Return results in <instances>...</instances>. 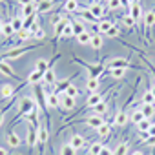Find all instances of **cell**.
Wrapping results in <instances>:
<instances>
[{"label":"cell","mask_w":155,"mask_h":155,"mask_svg":"<svg viewBox=\"0 0 155 155\" xmlns=\"http://www.w3.org/2000/svg\"><path fill=\"white\" fill-rule=\"evenodd\" d=\"M37 108V102L33 101V99H29V97H24V99H20V102H18V115L13 119V122H11V126H15L18 120H26V117L33 111Z\"/></svg>","instance_id":"6da1fadb"},{"label":"cell","mask_w":155,"mask_h":155,"mask_svg":"<svg viewBox=\"0 0 155 155\" xmlns=\"http://www.w3.org/2000/svg\"><path fill=\"white\" fill-rule=\"evenodd\" d=\"M38 46H42V42H38V44H35V46H20V48H13V49H9V51H6V53H0V58L9 62V60L20 58L22 55H26V53L31 51V49H37Z\"/></svg>","instance_id":"7a4b0ae2"},{"label":"cell","mask_w":155,"mask_h":155,"mask_svg":"<svg viewBox=\"0 0 155 155\" xmlns=\"http://www.w3.org/2000/svg\"><path fill=\"white\" fill-rule=\"evenodd\" d=\"M73 62H77V64H81L82 68H86L88 69V75L91 77V79H99V77L102 75V71H104V68H106L104 64H88V62L77 58V57H73Z\"/></svg>","instance_id":"3957f363"},{"label":"cell","mask_w":155,"mask_h":155,"mask_svg":"<svg viewBox=\"0 0 155 155\" xmlns=\"http://www.w3.org/2000/svg\"><path fill=\"white\" fill-rule=\"evenodd\" d=\"M37 144H38V155H44V148L48 144L49 133H48V122H40L38 130H37Z\"/></svg>","instance_id":"277c9868"},{"label":"cell","mask_w":155,"mask_h":155,"mask_svg":"<svg viewBox=\"0 0 155 155\" xmlns=\"http://www.w3.org/2000/svg\"><path fill=\"white\" fill-rule=\"evenodd\" d=\"M155 28V11L153 9H150V11H146L144 13V20H142V31H144V40H146V44H150V29H153Z\"/></svg>","instance_id":"5b68a950"},{"label":"cell","mask_w":155,"mask_h":155,"mask_svg":"<svg viewBox=\"0 0 155 155\" xmlns=\"http://www.w3.org/2000/svg\"><path fill=\"white\" fill-rule=\"evenodd\" d=\"M28 128H26V146H28V155H33V148H35V144H37V128L33 126V124H26Z\"/></svg>","instance_id":"8992f818"},{"label":"cell","mask_w":155,"mask_h":155,"mask_svg":"<svg viewBox=\"0 0 155 155\" xmlns=\"http://www.w3.org/2000/svg\"><path fill=\"white\" fill-rule=\"evenodd\" d=\"M75 15L79 17V18H82L84 22H88V24H95V26L99 24V20H97L93 15H91V11H90L88 8H79V9L75 11Z\"/></svg>","instance_id":"52a82bcc"},{"label":"cell","mask_w":155,"mask_h":155,"mask_svg":"<svg viewBox=\"0 0 155 155\" xmlns=\"http://www.w3.org/2000/svg\"><path fill=\"white\" fill-rule=\"evenodd\" d=\"M106 66H108L110 69H111V68H126V69H128L130 60H128V58H124V57H113V58L106 60Z\"/></svg>","instance_id":"ba28073f"},{"label":"cell","mask_w":155,"mask_h":155,"mask_svg":"<svg viewBox=\"0 0 155 155\" xmlns=\"http://www.w3.org/2000/svg\"><path fill=\"white\" fill-rule=\"evenodd\" d=\"M71 146H73V150L75 151H79V150H82L84 146H86V139L82 137V135H79V133H73L71 137H69V140H68Z\"/></svg>","instance_id":"9c48e42d"},{"label":"cell","mask_w":155,"mask_h":155,"mask_svg":"<svg viewBox=\"0 0 155 155\" xmlns=\"http://www.w3.org/2000/svg\"><path fill=\"white\" fill-rule=\"evenodd\" d=\"M0 95H2V101H9L11 97L17 95V90H15V86L11 82H6L2 88H0Z\"/></svg>","instance_id":"30bf717a"},{"label":"cell","mask_w":155,"mask_h":155,"mask_svg":"<svg viewBox=\"0 0 155 155\" xmlns=\"http://www.w3.org/2000/svg\"><path fill=\"white\" fill-rule=\"evenodd\" d=\"M128 15L135 20V24L140 20V17H142V6H140V2L137 0V2H133L131 6H130V11H128Z\"/></svg>","instance_id":"8fae6325"},{"label":"cell","mask_w":155,"mask_h":155,"mask_svg":"<svg viewBox=\"0 0 155 155\" xmlns=\"http://www.w3.org/2000/svg\"><path fill=\"white\" fill-rule=\"evenodd\" d=\"M42 82L44 84H48V86H53V90H55V84H57V77H55V71H53V64L48 68V71L44 73V77H42Z\"/></svg>","instance_id":"7c38bea8"},{"label":"cell","mask_w":155,"mask_h":155,"mask_svg":"<svg viewBox=\"0 0 155 155\" xmlns=\"http://www.w3.org/2000/svg\"><path fill=\"white\" fill-rule=\"evenodd\" d=\"M84 124L86 126H90V128H99V126H102L104 124V119L101 117V115H90V117H86L84 119Z\"/></svg>","instance_id":"4fadbf2b"},{"label":"cell","mask_w":155,"mask_h":155,"mask_svg":"<svg viewBox=\"0 0 155 155\" xmlns=\"http://www.w3.org/2000/svg\"><path fill=\"white\" fill-rule=\"evenodd\" d=\"M102 101H104V95H102V93H99V91H97V93H90V97L86 99V108L91 110L93 106H97V104L102 102Z\"/></svg>","instance_id":"5bb4252c"},{"label":"cell","mask_w":155,"mask_h":155,"mask_svg":"<svg viewBox=\"0 0 155 155\" xmlns=\"http://www.w3.org/2000/svg\"><path fill=\"white\" fill-rule=\"evenodd\" d=\"M46 106L48 108H53V110H57V108H60V97L57 95V93H48L46 95Z\"/></svg>","instance_id":"9a60e30c"},{"label":"cell","mask_w":155,"mask_h":155,"mask_svg":"<svg viewBox=\"0 0 155 155\" xmlns=\"http://www.w3.org/2000/svg\"><path fill=\"white\" fill-rule=\"evenodd\" d=\"M75 77H77V73H75V75H71V77H69V79H66V81H62V82H57V84H55V90H53V93H57V95H60V93H64V91L68 90V86L71 84V81L75 79Z\"/></svg>","instance_id":"2e32d148"},{"label":"cell","mask_w":155,"mask_h":155,"mask_svg":"<svg viewBox=\"0 0 155 155\" xmlns=\"http://www.w3.org/2000/svg\"><path fill=\"white\" fill-rule=\"evenodd\" d=\"M128 120H130V117H128L126 110H122V111H117V115H115V119H113V124L119 126V128H122V126L128 124Z\"/></svg>","instance_id":"e0dca14e"},{"label":"cell","mask_w":155,"mask_h":155,"mask_svg":"<svg viewBox=\"0 0 155 155\" xmlns=\"http://www.w3.org/2000/svg\"><path fill=\"white\" fill-rule=\"evenodd\" d=\"M0 73H4V75L11 77V79H18L17 73L13 71V68L9 66V62H8V60H2V58H0Z\"/></svg>","instance_id":"ac0fdd59"},{"label":"cell","mask_w":155,"mask_h":155,"mask_svg":"<svg viewBox=\"0 0 155 155\" xmlns=\"http://www.w3.org/2000/svg\"><path fill=\"white\" fill-rule=\"evenodd\" d=\"M58 97H60V108H64V110H73L75 108V99L73 97H68L66 93H60Z\"/></svg>","instance_id":"d6986e66"},{"label":"cell","mask_w":155,"mask_h":155,"mask_svg":"<svg viewBox=\"0 0 155 155\" xmlns=\"http://www.w3.org/2000/svg\"><path fill=\"white\" fill-rule=\"evenodd\" d=\"M88 9L91 11V15H93L97 20H102V17H104V13H106V11H104V8H102L101 4H97V2H93Z\"/></svg>","instance_id":"ffe728a7"},{"label":"cell","mask_w":155,"mask_h":155,"mask_svg":"<svg viewBox=\"0 0 155 155\" xmlns=\"http://www.w3.org/2000/svg\"><path fill=\"white\" fill-rule=\"evenodd\" d=\"M113 28V22L111 20H106V18H102V20H99V24H97V33H101V35H106L110 29Z\"/></svg>","instance_id":"44dd1931"},{"label":"cell","mask_w":155,"mask_h":155,"mask_svg":"<svg viewBox=\"0 0 155 155\" xmlns=\"http://www.w3.org/2000/svg\"><path fill=\"white\" fill-rule=\"evenodd\" d=\"M137 110H140L146 119H151V117L155 115V106H153V104H142V102H140V104L137 106Z\"/></svg>","instance_id":"7402d4cb"},{"label":"cell","mask_w":155,"mask_h":155,"mask_svg":"<svg viewBox=\"0 0 155 155\" xmlns=\"http://www.w3.org/2000/svg\"><path fill=\"white\" fill-rule=\"evenodd\" d=\"M106 111H108V101H102V102H99L97 106H93V108L90 110L91 115H101V117H102Z\"/></svg>","instance_id":"603a6c76"},{"label":"cell","mask_w":155,"mask_h":155,"mask_svg":"<svg viewBox=\"0 0 155 155\" xmlns=\"http://www.w3.org/2000/svg\"><path fill=\"white\" fill-rule=\"evenodd\" d=\"M101 88V79H91V77H88V82H86V90L90 93H97Z\"/></svg>","instance_id":"cb8c5ba5"},{"label":"cell","mask_w":155,"mask_h":155,"mask_svg":"<svg viewBox=\"0 0 155 155\" xmlns=\"http://www.w3.org/2000/svg\"><path fill=\"white\" fill-rule=\"evenodd\" d=\"M79 8H81V6H79V0H66L64 6H62V9H64L66 13H75Z\"/></svg>","instance_id":"d4e9b609"},{"label":"cell","mask_w":155,"mask_h":155,"mask_svg":"<svg viewBox=\"0 0 155 155\" xmlns=\"http://www.w3.org/2000/svg\"><path fill=\"white\" fill-rule=\"evenodd\" d=\"M68 22H69V18H68V17H64L62 20H58V22L55 24V40H57V38H60V35H62L64 28L68 26Z\"/></svg>","instance_id":"484cf974"},{"label":"cell","mask_w":155,"mask_h":155,"mask_svg":"<svg viewBox=\"0 0 155 155\" xmlns=\"http://www.w3.org/2000/svg\"><path fill=\"white\" fill-rule=\"evenodd\" d=\"M8 144H9L11 148H18V146L22 144V139H20V137H18V135L11 130V131L8 133Z\"/></svg>","instance_id":"4316f807"},{"label":"cell","mask_w":155,"mask_h":155,"mask_svg":"<svg viewBox=\"0 0 155 155\" xmlns=\"http://www.w3.org/2000/svg\"><path fill=\"white\" fill-rule=\"evenodd\" d=\"M11 26H13V29H15V33H18V31H22L24 29V18L20 17V15H17V17H13L11 20Z\"/></svg>","instance_id":"83f0119b"},{"label":"cell","mask_w":155,"mask_h":155,"mask_svg":"<svg viewBox=\"0 0 155 155\" xmlns=\"http://www.w3.org/2000/svg\"><path fill=\"white\" fill-rule=\"evenodd\" d=\"M102 42H104V40H102V35H101V33H93L90 46H91L93 49H101V48H102Z\"/></svg>","instance_id":"f1b7e54d"},{"label":"cell","mask_w":155,"mask_h":155,"mask_svg":"<svg viewBox=\"0 0 155 155\" xmlns=\"http://www.w3.org/2000/svg\"><path fill=\"white\" fill-rule=\"evenodd\" d=\"M144 119H146V117H144V115H142V111H140V110H137V108H135V110L131 111V115H130V120H131L133 124H140Z\"/></svg>","instance_id":"f546056e"},{"label":"cell","mask_w":155,"mask_h":155,"mask_svg":"<svg viewBox=\"0 0 155 155\" xmlns=\"http://www.w3.org/2000/svg\"><path fill=\"white\" fill-rule=\"evenodd\" d=\"M110 131H111V124H108V122H104L102 126L97 128V135H99L101 139H106V137L110 135Z\"/></svg>","instance_id":"4dcf8cb0"},{"label":"cell","mask_w":155,"mask_h":155,"mask_svg":"<svg viewBox=\"0 0 155 155\" xmlns=\"http://www.w3.org/2000/svg\"><path fill=\"white\" fill-rule=\"evenodd\" d=\"M140 102H142V104H153V106H155V97H153V93H151V90H150V88L142 93Z\"/></svg>","instance_id":"1f68e13d"},{"label":"cell","mask_w":155,"mask_h":155,"mask_svg":"<svg viewBox=\"0 0 155 155\" xmlns=\"http://www.w3.org/2000/svg\"><path fill=\"white\" fill-rule=\"evenodd\" d=\"M35 8H37L35 4H29V6H24V8H22V13H20V17H22L24 20H26L28 17H31V15H35V13H37V9H35Z\"/></svg>","instance_id":"d6a6232c"},{"label":"cell","mask_w":155,"mask_h":155,"mask_svg":"<svg viewBox=\"0 0 155 155\" xmlns=\"http://www.w3.org/2000/svg\"><path fill=\"white\" fill-rule=\"evenodd\" d=\"M51 8H53V0H44L37 6V13H48Z\"/></svg>","instance_id":"836d02e7"},{"label":"cell","mask_w":155,"mask_h":155,"mask_svg":"<svg viewBox=\"0 0 155 155\" xmlns=\"http://www.w3.org/2000/svg\"><path fill=\"white\" fill-rule=\"evenodd\" d=\"M77 42H79L81 46H90V42H91V33H88V31L81 33L79 37H77Z\"/></svg>","instance_id":"e575fe53"},{"label":"cell","mask_w":155,"mask_h":155,"mask_svg":"<svg viewBox=\"0 0 155 155\" xmlns=\"http://www.w3.org/2000/svg\"><path fill=\"white\" fill-rule=\"evenodd\" d=\"M104 148V144H102V140H95L90 148H88V151H90V155H99L101 153V150Z\"/></svg>","instance_id":"d590c367"},{"label":"cell","mask_w":155,"mask_h":155,"mask_svg":"<svg viewBox=\"0 0 155 155\" xmlns=\"http://www.w3.org/2000/svg\"><path fill=\"white\" fill-rule=\"evenodd\" d=\"M71 37H75V33H73V24H71V20H69V22H68V26L64 28V31H62L60 38L68 40V38H71Z\"/></svg>","instance_id":"8d00e7d4"},{"label":"cell","mask_w":155,"mask_h":155,"mask_svg":"<svg viewBox=\"0 0 155 155\" xmlns=\"http://www.w3.org/2000/svg\"><path fill=\"white\" fill-rule=\"evenodd\" d=\"M110 75L113 77V79L119 81V79H122V77L126 75V68H111L110 69Z\"/></svg>","instance_id":"74e56055"},{"label":"cell","mask_w":155,"mask_h":155,"mask_svg":"<svg viewBox=\"0 0 155 155\" xmlns=\"http://www.w3.org/2000/svg\"><path fill=\"white\" fill-rule=\"evenodd\" d=\"M128 150H130V144H128V142H120V144L113 150V155H126Z\"/></svg>","instance_id":"f35d334b"},{"label":"cell","mask_w":155,"mask_h":155,"mask_svg":"<svg viewBox=\"0 0 155 155\" xmlns=\"http://www.w3.org/2000/svg\"><path fill=\"white\" fill-rule=\"evenodd\" d=\"M77 151L73 150V146L69 144V142H64L62 146H60V155H75Z\"/></svg>","instance_id":"ab89813d"},{"label":"cell","mask_w":155,"mask_h":155,"mask_svg":"<svg viewBox=\"0 0 155 155\" xmlns=\"http://www.w3.org/2000/svg\"><path fill=\"white\" fill-rule=\"evenodd\" d=\"M71 24H73V33H75V37H79L81 33H84V31H86L84 24H81V22H77V20H71Z\"/></svg>","instance_id":"60d3db41"},{"label":"cell","mask_w":155,"mask_h":155,"mask_svg":"<svg viewBox=\"0 0 155 155\" xmlns=\"http://www.w3.org/2000/svg\"><path fill=\"white\" fill-rule=\"evenodd\" d=\"M13 33H15V29H13L11 22H9V20H8V22H4V28H2V35H4L6 38H9Z\"/></svg>","instance_id":"b9f144b4"},{"label":"cell","mask_w":155,"mask_h":155,"mask_svg":"<svg viewBox=\"0 0 155 155\" xmlns=\"http://www.w3.org/2000/svg\"><path fill=\"white\" fill-rule=\"evenodd\" d=\"M64 93H66L68 97H73V99H77V97H79V88H77L75 84H69V86H68V90H66Z\"/></svg>","instance_id":"7bdbcfd3"},{"label":"cell","mask_w":155,"mask_h":155,"mask_svg":"<svg viewBox=\"0 0 155 155\" xmlns=\"http://www.w3.org/2000/svg\"><path fill=\"white\" fill-rule=\"evenodd\" d=\"M139 126V133H146L148 130H150V126H151V122H150V119H144L140 124H137Z\"/></svg>","instance_id":"ee69618b"},{"label":"cell","mask_w":155,"mask_h":155,"mask_svg":"<svg viewBox=\"0 0 155 155\" xmlns=\"http://www.w3.org/2000/svg\"><path fill=\"white\" fill-rule=\"evenodd\" d=\"M106 35H108L110 38H119V35H120V29H119V26H117V24H113V28H111V29H110Z\"/></svg>","instance_id":"f6af8a7d"},{"label":"cell","mask_w":155,"mask_h":155,"mask_svg":"<svg viewBox=\"0 0 155 155\" xmlns=\"http://www.w3.org/2000/svg\"><path fill=\"white\" fill-rule=\"evenodd\" d=\"M44 37H46V31H44L42 28H38V26H37V28L33 29V38H37V40H42Z\"/></svg>","instance_id":"bcb514c9"},{"label":"cell","mask_w":155,"mask_h":155,"mask_svg":"<svg viewBox=\"0 0 155 155\" xmlns=\"http://www.w3.org/2000/svg\"><path fill=\"white\" fill-rule=\"evenodd\" d=\"M122 22H124V24H126V28H130V29H133V28H135V20H133L128 13L122 17Z\"/></svg>","instance_id":"7dc6e473"},{"label":"cell","mask_w":155,"mask_h":155,"mask_svg":"<svg viewBox=\"0 0 155 155\" xmlns=\"http://www.w3.org/2000/svg\"><path fill=\"white\" fill-rule=\"evenodd\" d=\"M122 6H120V0H108V9H111V11H115V9H120Z\"/></svg>","instance_id":"c3c4849f"},{"label":"cell","mask_w":155,"mask_h":155,"mask_svg":"<svg viewBox=\"0 0 155 155\" xmlns=\"http://www.w3.org/2000/svg\"><path fill=\"white\" fill-rule=\"evenodd\" d=\"M31 35H33V33H31V31H28V29L18 31V38H20V40H24V42H26V40H29V38H31Z\"/></svg>","instance_id":"681fc988"},{"label":"cell","mask_w":155,"mask_h":155,"mask_svg":"<svg viewBox=\"0 0 155 155\" xmlns=\"http://www.w3.org/2000/svg\"><path fill=\"white\" fill-rule=\"evenodd\" d=\"M99 155H113V151H111L108 146H104V148L101 150V153H99Z\"/></svg>","instance_id":"f907efd6"},{"label":"cell","mask_w":155,"mask_h":155,"mask_svg":"<svg viewBox=\"0 0 155 155\" xmlns=\"http://www.w3.org/2000/svg\"><path fill=\"white\" fill-rule=\"evenodd\" d=\"M20 2V6L24 8V6H29V4H35V0H18Z\"/></svg>","instance_id":"816d5d0a"},{"label":"cell","mask_w":155,"mask_h":155,"mask_svg":"<svg viewBox=\"0 0 155 155\" xmlns=\"http://www.w3.org/2000/svg\"><path fill=\"white\" fill-rule=\"evenodd\" d=\"M148 135H150V137H155V124H151V126H150V130H148Z\"/></svg>","instance_id":"f5cc1de1"},{"label":"cell","mask_w":155,"mask_h":155,"mask_svg":"<svg viewBox=\"0 0 155 155\" xmlns=\"http://www.w3.org/2000/svg\"><path fill=\"white\" fill-rule=\"evenodd\" d=\"M4 117H6V111H2V110H0V126L4 124Z\"/></svg>","instance_id":"db71d44e"},{"label":"cell","mask_w":155,"mask_h":155,"mask_svg":"<svg viewBox=\"0 0 155 155\" xmlns=\"http://www.w3.org/2000/svg\"><path fill=\"white\" fill-rule=\"evenodd\" d=\"M130 155H144V151H140V150H135V151H131Z\"/></svg>","instance_id":"11a10c76"},{"label":"cell","mask_w":155,"mask_h":155,"mask_svg":"<svg viewBox=\"0 0 155 155\" xmlns=\"http://www.w3.org/2000/svg\"><path fill=\"white\" fill-rule=\"evenodd\" d=\"M150 90H151V93H153V97H155V82L150 84Z\"/></svg>","instance_id":"9f6ffc18"},{"label":"cell","mask_w":155,"mask_h":155,"mask_svg":"<svg viewBox=\"0 0 155 155\" xmlns=\"http://www.w3.org/2000/svg\"><path fill=\"white\" fill-rule=\"evenodd\" d=\"M0 155H9V153H8V150H6V148H0Z\"/></svg>","instance_id":"6f0895ef"},{"label":"cell","mask_w":155,"mask_h":155,"mask_svg":"<svg viewBox=\"0 0 155 155\" xmlns=\"http://www.w3.org/2000/svg\"><path fill=\"white\" fill-rule=\"evenodd\" d=\"M2 28H4V22H2V20H0V33H2Z\"/></svg>","instance_id":"680465c9"},{"label":"cell","mask_w":155,"mask_h":155,"mask_svg":"<svg viewBox=\"0 0 155 155\" xmlns=\"http://www.w3.org/2000/svg\"><path fill=\"white\" fill-rule=\"evenodd\" d=\"M40 2H44V0H35V6H38Z\"/></svg>","instance_id":"91938a15"},{"label":"cell","mask_w":155,"mask_h":155,"mask_svg":"<svg viewBox=\"0 0 155 155\" xmlns=\"http://www.w3.org/2000/svg\"><path fill=\"white\" fill-rule=\"evenodd\" d=\"M153 153H155V150H153Z\"/></svg>","instance_id":"94428289"}]
</instances>
